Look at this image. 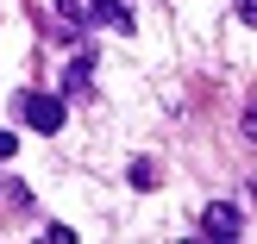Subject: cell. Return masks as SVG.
I'll list each match as a JSON object with an SVG mask.
<instances>
[{
  "instance_id": "cell-5",
  "label": "cell",
  "mask_w": 257,
  "mask_h": 244,
  "mask_svg": "<svg viewBox=\"0 0 257 244\" xmlns=\"http://www.w3.org/2000/svg\"><path fill=\"white\" fill-rule=\"evenodd\" d=\"M13 144H19V138H13V132H0V157H13Z\"/></svg>"
},
{
  "instance_id": "cell-1",
  "label": "cell",
  "mask_w": 257,
  "mask_h": 244,
  "mask_svg": "<svg viewBox=\"0 0 257 244\" xmlns=\"http://www.w3.org/2000/svg\"><path fill=\"white\" fill-rule=\"evenodd\" d=\"M25 125L32 132H63V94H25Z\"/></svg>"
},
{
  "instance_id": "cell-4",
  "label": "cell",
  "mask_w": 257,
  "mask_h": 244,
  "mask_svg": "<svg viewBox=\"0 0 257 244\" xmlns=\"http://www.w3.org/2000/svg\"><path fill=\"white\" fill-rule=\"evenodd\" d=\"M88 75H94V50H82V57L69 63V82H63V88L75 94V88H88Z\"/></svg>"
},
{
  "instance_id": "cell-3",
  "label": "cell",
  "mask_w": 257,
  "mask_h": 244,
  "mask_svg": "<svg viewBox=\"0 0 257 244\" xmlns=\"http://www.w3.org/2000/svg\"><path fill=\"white\" fill-rule=\"evenodd\" d=\"M57 19L69 25V32H82V25L94 19V0H57Z\"/></svg>"
},
{
  "instance_id": "cell-2",
  "label": "cell",
  "mask_w": 257,
  "mask_h": 244,
  "mask_svg": "<svg viewBox=\"0 0 257 244\" xmlns=\"http://www.w3.org/2000/svg\"><path fill=\"white\" fill-rule=\"evenodd\" d=\"M201 232H207V238H238V232H245V219H238L226 200H213V207L201 213Z\"/></svg>"
}]
</instances>
